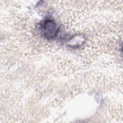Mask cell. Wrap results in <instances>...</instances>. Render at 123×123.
I'll list each match as a JSON object with an SVG mask.
<instances>
[{"mask_svg": "<svg viewBox=\"0 0 123 123\" xmlns=\"http://www.w3.org/2000/svg\"><path fill=\"white\" fill-rule=\"evenodd\" d=\"M38 30L44 38L52 40L58 35L59 28L56 22L52 19L46 18L38 25Z\"/></svg>", "mask_w": 123, "mask_h": 123, "instance_id": "cell-1", "label": "cell"}, {"mask_svg": "<svg viewBox=\"0 0 123 123\" xmlns=\"http://www.w3.org/2000/svg\"><path fill=\"white\" fill-rule=\"evenodd\" d=\"M84 37L81 36H74L69 38L67 42L70 47H77L82 45L84 42Z\"/></svg>", "mask_w": 123, "mask_h": 123, "instance_id": "cell-2", "label": "cell"}]
</instances>
